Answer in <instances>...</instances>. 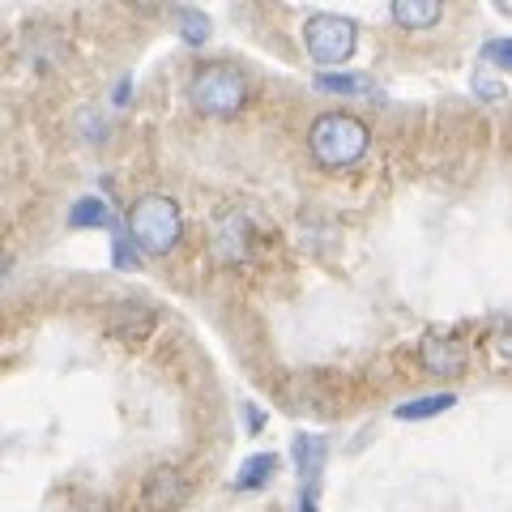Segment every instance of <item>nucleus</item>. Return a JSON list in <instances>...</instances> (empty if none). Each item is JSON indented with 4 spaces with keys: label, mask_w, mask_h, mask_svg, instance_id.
Wrapping results in <instances>:
<instances>
[{
    "label": "nucleus",
    "mask_w": 512,
    "mask_h": 512,
    "mask_svg": "<svg viewBox=\"0 0 512 512\" xmlns=\"http://www.w3.org/2000/svg\"><path fill=\"white\" fill-rule=\"evenodd\" d=\"M355 43H359V26L342 18V13H312L303 22V47L316 64H346L355 56Z\"/></svg>",
    "instance_id": "obj_4"
},
{
    "label": "nucleus",
    "mask_w": 512,
    "mask_h": 512,
    "mask_svg": "<svg viewBox=\"0 0 512 512\" xmlns=\"http://www.w3.org/2000/svg\"><path fill=\"white\" fill-rule=\"evenodd\" d=\"M133 235H124V231H116L111 235V248H116V265L120 269H137V252H133V244H128Z\"/></svg>",
    "instance_id": "obj_16"
},
{
    "label": "nucleus",
    "mask_w": 512,
    "mask_h": 512,
    "mask_svg": "<svg viewBox=\"0 0 512 512\" xmlns=\"http://www.w3.org/2000/svg\"><path fill=\"white\" fill-rule=\"evenodd\" d=\"M69 227L73 231H86V227H111V214H107V205L99 197H82L69 210Z\"/></svg>",
    "instance_id": "obj_13"
},
{
    "label": "nucleus",
    "mask_w": 512,
    "mask_h": 512,
    "mask_svg": "<svg viewBox=\"0 0 512 512\" xmlns=\"http://www.w3.org/2000/svg\"><path fill=\"white\" fill-rule=\"evenodd\" d=\"M188 103L201 111V116L227 120L235 111H244L248 103V82L235 64H205V69L192 73L188 82Z\"/></svg>",
    "instance_id": "obj_3"
},
{
    "label": "nucleus",
    "mask_w": 512,
    "mask_h": 512,
    "mask_svg": "<svg viewBox=\"0 0 512 512\" xmlns=\"http://www.w3.org/2000/svg\"><path fill=\"white\" fill-rule=\"evenodd\" d=\"M483 56H487L491 64H500V69H512V39H491V43L483 47Z\"/></svg>",
    "instance_id": "obj_17"
},
{
    "label": "nucleus",
    "mask_w": 512,
    "mask_h": 512,
    "mask_svg": "<svg viewBox=\"0 0 512 512\" xmlns=\"http://www.w3.org/2000/svg\"><path fill=\"white\" fill-rule=\"evenodd\" d=\"M419 359L431 376H461L470 363V350L457 333H427L423 346H419Z\"/></svg>",
    "instance_id": "obj_5"
},
{
    "label": "nucleus",
    "mask_w": 512,
    "mask_h": 512,
    "mask_svg": "<svg viewBox=\"0 0 512 512\" xmlns=\"http://www.w3.org/2000/svg\"><path fill=\"white\" fill-rule=\"evenodd\" d=\"M299 512H316V504H312V495H303V504H299Z\"/></svg>",
    "instance_id": "obj_19"
},
{
    "label": "nucleus",
    "mask_w": 512,
    "mask_h": 512,
    "mask_svg": "<svg viewBox=\"0 0 512 512\" xmlns=\"http://www.w3.org/2000/svg\"><path fill=\"white\" fill-rule=\"evenodd\" d=\"M214 256L222 265H244L252 256V231L244 210H231L214 222Z\"/></svg>",
    "instance_id": "obj_6"
},
{
    "label": "nucleus",
    "mask_w": 512,
    "mask_h": 512,
    "mask_svg": "<svg viewBox=\"0 0 512 512\" xmlns=\"http://www.w3.org/2000/svg\"><path fill=\"white\" fill-rule=\"evenodd\" d=\"M320 457H325V444H320V440H312V436H299L295 440V461H299V474L303 478L320 470Z\"/></svg>",
    "instance_id": "obj_15"
},
{
    "label": "nucleus",
    "mask_w": 512,
    "mask_h": 512,
    "mask_svg": "<svg viewBox=\"0 0 512 512\" xmlns=\"http://www.w3.org/2000/svg\"><path fill=\"white\" fill-rule=\"evenodd\" d=\"M495 346H500V355H504V359H512V329L495 333Z\"/></svg>",
    "instance_id": "obj_18"
},
{
    "label": "nucleus",
    "mask_w": 512,
    "mask_h": 512,
    "mask_svg": "<svg viewBox=\"0 0 512 512\" xmlns=\"http://www.w3.org/2000/svg\"><path fill=\"white\" fill-rule=\"evenodd\" d=\"M175 30H180V39L188 47H201V43H210V18H205L201 9H175Z\"/></svg>",
    "instance_id": "obj_12"
},
{
    "label": "nucleus",
    "mask_w": 512,
    "mask_h": 512,
    "mask_svg": "<svg viewBox=\"0 0 512 512\" xmlns=\"http://www.w3.org/2000/svg\"><path fill=\"white\" fill-rule=\"evenodd\" d=\"M274 470H278V453H256V457H248L244 466H239V474H235V491H261L269 478H274Z\"/></svg>",
    "instance_id": "obj_9"
},
{
    "label": "nucleus",
    "mask_w": 512,
    "mask_h": 512,
    "mask_svg": "<svg viewBox=\"0 0 512 512\" xmlns=\"http://www.w3.org/2000/svg\"><path fill=\"white\" fill-rule=\"evenodd\" d=\"M128 235H133L137 252H150V256H167L175 244H180L184 235V214L180 205H175L171 197H158V192H150V197H141L133 210H128Z\"/></svg>",
    "instance_id": "obj_2"
},
{
    "label": "nucleus",
    "mask_w": 512,
    "mask_h": 512,
    "mask_svg": "<svg viewBox=\"0 0 512 512\" xmlns=\"http://www.w3.org/2000/svg\"><path fill=\"white\" fill-rule=\"evenodd\" d=\"M188 500V478L171 466L150 470V478L141 483V508L146 512H175Z\"/></svg>",
    "instance_id": "obj_7"
},
{
    "label": "nucleus",
    "mask_w": 512,
    "mask_h": 512,
    "mask_svg": "<svg viewBox=\"0 0 512 512\" xmlns=\"http://www.w3.org/2000/svg\"><path fill=\"white\" fill-rule=\"evenodd\" d=\"M316 86L329 90V94H367L372 90V82H367V77H355V73H320Z\"/></svg>",
    "instance_id": "obj_14"
},
{
    "label": "nucleus",
    "mask_w": 512,
    "mask_h": 512,
    "mask_svg": "<svg viewBox=\"0 0 512 512\" xmlns=\"http://www.w3.org/2000/svg\"><path fill=\"white\" fill-rule=\"evenodd\" d=\"M453 406H457V393H427V397H419V402L397 406V419H402V423H419V419H436V414L453 410Z\"/></svg>",
    "instance_id": "obj_10"
},
{
    "label": "nucleus",
    "mask_w": 512,
    "mask_h": 512,
    "mask_svg": "<svg viewBox=\"0 0 512 512\" xmlns=\"http://www.w3.org/2000/svg\"><path fill=\"white\" fill-rule=\"evenodd\" d=\"M107 325L120 333V338H141V333L150 329V312L137 308V303H116V308L107 312Z\"/></svg>",
    "instance_id": "obj_11"
},
{
    "label": "nucleus",
    "mask_w": 512,
    "mask_h": 512,
    "mask_svg": "<svg viewBox=\"0 0 512 512\" xmlns=\"http://www.w3.org/2000/svg\"><path fill=\"white\" fill-rule=\"evenodd\" d=\"M367 146H372V133H367V124L359 116H350V111H325V116L312 120L308 150L325 171L359 167Z\"/></svg>",
    "instance_id": "obj_1"
},
{
    "label": "nucleus",
    "mask_w": 512,
    "mask_h": 512,
    "mask_svg": "<svg viewBox=\"0 0 512 512\" xmlns=\"http://www.w3.org/2000/svg\"><path fill=\"white\" fill-rule=\"evenodd\" d=\"M393 22L402 30H427L440 22L444 13V0H393Z\"/></svg>",
    "instance_id": "obj_8"
}]
</instances>
